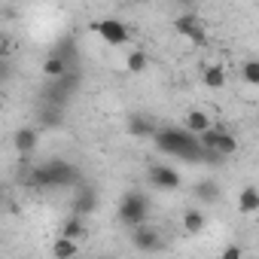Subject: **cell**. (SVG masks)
<instances>
[{
  "instance_id": "cell-19",
  "label": "cell",
  "mask_w": 259,
  "mask_h": 259,
  "mask_svg": "<svg viewBox=\"0 0 259 259\" xmlns=\"http://www.w3.org/2000/svg\"><path fill=\"white\" fill-rule=\"evenodd\" d=\"M204 85H207V89H223V85H226V70H223L220 64L204 67Z\"/></svg>"
},
{
  "instance_id": "cell-14",
  "label": "cell",
  "mask_w": 259,
  "mask_h": 259,
  "mask_svg": "<svg viewBox=\"0 0 259 259\" xmlns=\"http://www.w3.org/2000/svg\"><path fill=\"white\" fill-rule=\"evenodd\" d=\"M213 153L220 156V159H226V156H235L238 153V138L232 135V132H220V141H217V147H213Z\"/></svg>"
},
{
  "instance_id": "cell-20",
  "label": "cell",
  "mask_w": 259,
  "mask_h": 259,
  "mask_svg": "<svg viewBox=\"0 0 259 259\" xmlns=\"http://www.w3.org/2000/svg\"><path fill=\"white\" fill-rule=\"evenodd\" d=\"M52 256H55V259H73V256H76V241L58 238V241L52 244Z\"/></svg>"
},
{
  "instance_id": "cell-1",
  "label": "cell",
  "mask_w": 259,
  "mask_h": 259,
  "mask_svg": "<svg viewBox=\"0 0 259 259\" xmlns=\"http://www.w3.org/2000/svg\"><path fill=\"white\" fill-rule=\"evenodd\" d=\"M156 150L159 153H165V156H174V159H183V162H217L220 156L217 153H207L204 147H201V141L192 135V132H186V128H177V125H165V128H159L156 132Z\"/></svg>"
},
{
  "instance_id": "cell-9",
  "label": "cell",
  "mask_w": 259,
  "mask_h": 259,
  "mask_svg": "<svg viewBox=\"0 0 259 259\" xmlns=\"http://www.w3.org/2000/svg\"><path fill=\"white\" fill-rule=\"evenodd\" d=\"M183 128L198 138V135H204V132H210V128H213V119H210L204 110H189V113H186V125H183Z\"/></svg>"
},
{
  "instance_id": "cell-7",
  "label": "cell",
  "mask_w": 259,
  "mask_h": 259,
  "mask_svg": "<svg viewBox=\"0 0 259 259\" xmlns=\"http://www.w3.org/2000/svg\"><path fill=\"white\" fill-rule=\"evenodd\" d=\"M150 183H153L156 189L171 192V189L180 186V174H177L171 165H153V168H150Z\"/></svg>"
},
{
  "instance_id": "cell-10",
  "label": "cell",
  "mask_w": 259,
  "mask_h": 259,
  "mask_svg": "<svg viewBox=\"0 0 259 259\" xmlns=\"http://www.w3.org/2000/svg\"><path fill=\"white\" fill-rule=\"evenodd\" d=\"M128 132H132V135H138V138H156V132H159V128H156V122L153 119H147V116H128Z\"/></svg>"
},
{
  "instance_id": "cell-8",
  "label": "cell",
  "mask_w": 259,
  "mask_h": 259,
  "mask_svg": "<svg viewBox=\"0 0 259 259\" xmlns=\"http://www.w3.org/2000/svg\"><path fill=\"white\" fill-rule=\"evenodd\" d=\"M43 73L55 82V79H61V76H67L70 73V67H67V55L64 52H52L46 61H43Z\"/></svg>"
},
{
  "instance_id": "cell-11",
  "label": "cell",
  "mask_w": 259,
  "mask_h": 259,
  "mask_svg": "<svg viewBox=\"0 0 259 259\" xmlns=\"http://www.w3.org/2000/svg\"><path fill=\"white\" fill-rule=\"evenodd\" d=\"M95 204H98V195L92 189H79L73 195V217H89L95 210Z\"/></svg>"
},
{
  "instance_id": "cell-15",
  "label": "cell",
  "mask_w": 259,
  "mask_h": 259,
  "mask_svg": "<svg viewBox=\"0 0 259 259\" xmlns=\"http://www.w3.org/2000/svg\"><path fill=\"white\" fill-rule=\"evenodd\" d=\"M34 147H37V132H34V128H19V132H16V150L19 153H34Z\"/></svg>"
},
{
  "instance_id": "cell-6",
  "label": "cell",
  "mask_w": 259,
  "mask_h": 259,
  "mask_svg": "<svg viewBox=\"0 0 259 259\" xmlns=\"http://www.w3.org/2000/svg\"><path fill=\"white\" fill-rule=\"evenodd\" d=\"M174 31L186 40H192L195 46H204V25L195 19V16H180L174 19Z\"/></svg>"
},
{
  "instance_id": "cell-18",
  "label": "cell",
  "mask_w": 259,
  "mask_h": 259,
  "mask_svg": "<svg viewBox=\"0 0 259 259\" xmlns=\"http://www.w3.org/2000/svg\"><path fill=\"white\" fill-rule=\"evenodd\" d=\"M204 226H207V220H204L201 210H186V213H183V229H186L189 235H198Z\"/></svg>"
},
{
  "instance_id": "cell-13",
  "label": "cell",
  "mask_w": 259,
  "mask_h": 259,
  "mask_svg": "<svg viewBox=\"0 0 259 259\" xmlns=\"http://www.w3.org/2000/svg\"><path fill=\"white\" fill-rule=\"evenodd\" d=\"M238 210L241 213H256L259 210V189L256 186H244L238 195Z\"/></svg>"
},
{
  "instance_id": "cell-3",
  "label": "cell",
  "mask_w": 259,
  "mask_h": 259,
  "mask_svg": "<svg viewBox=\"0 0 259 259\" xmlns=\"http://www.w3.org/2000/svg\"><path fill=\"white\" fill-rule=\"evenodd\" d=\"M147 217H150V195H147V192L132 189V192L122 195V201H119V220H122L125 226L138 229V226L147 223Z\"/></svg>"
},
{
  "instance_id": "cell-17",
  "label": "cell",
  "mask_w": 259,
  "mask_h": 259,
  "mask_svg": "<svg viewBox=\"0 0 259 259\" xmlns=\"http://www.w3.org/2000/svg\"><path fill=\"white\" fill-rule=\"evenodd\" d=\"M125 70L128 73H144L147 70V52L144 49H132L125 58Z\"/></svg>"
},
{
  "instance_id": "cell-16",
  "label": "cell",
  "mask_w": 259,
  "mask_h": 259,
  "mask_svg": "<svg viewBox=\"0 0 259 259\" xmlns=\"http://www.w3.org/2000/svg\"><path fill=\"white\" fill-rule=\"evenodd\" d=\"M82 235H85V223H82V217H70V220H64V226H61V238L79 241Z\"/></svg>"
},
{
  "instance_id": "cell-4",
  "label": "cell",
  "mask_w": 259,
  "mask_h": 259,
  "mask_svg": "<svg viewBox=\"0 0 259 259\" xmlns=\"http://www.w3.org/2000/svg\"><path fill=\"white\" fill-rule=\"evenodd\" d=\"M101 37H104V43H110V46H125L128 43V28L119 22V19H101V22H95L92 25Z\"/></svg>"
},
{
  "instance_id": "cell-21",
  "label": "cell",
  "mask_w": 259,
  "mask_h": 259,
  "mask_svg": "<svg viewBox=\"0 0 259 259\" xmlns=\"http://www.w3.org/2000/svg\"><path fill=\"white\" fill-rule=\"evenodd\" d=\"M40 122H43L46 128H58V125H61V107L43 104V107H40Z\"/></svg>"
},
{
  "instance_id": "cell-12",
  "label": "cell",
  "mask_w": 259,
  "mask_h": 259,
  "mask_svg": "<svg viewBox=\"0 0 259 259\" xmlns=\"http://www.w3.org/2000/svg\"><path fill=\"white\" fill-rule=\"evenodd\" d=\"M220 195H223V189H220L217 180H201V183H195V198H198V201L210 204V201H220Z\"/></svg>"
},
{
  "instance_id": "cell-23",
  "label": "cell",
  "mask_w": 259,
  "mask_h": 259,
  "mask_svg": "<svg viewBox=\"0 0 259 259\" xmlns=\"http://www.w3.org/2000/svg\"><path fill=\"white\" fill-rule=\"evenodd\" d=\"M220 259H244V250L238 247V244H229L226 250H223V256Z\"/></svg>"
},
{
  "instance_id": "cell-22",
  "label": "cell",
  "mask_w": 259,
  "mask_h": 259,
  "mask_svg": "<svg viewBox=\"0 0 259 259\" xmlns=\"http://www.w3.org/2000/svg\"><path fill=\"white\" fill-rule=\"evenodd\" d=\"M241 76H244V82H250V85H259V61H244V67H241Z\"/></svg>"
},
{
  "instance_id": "cell-2",
  "label": "cell",
  "mask_w": 259,
  "mask_h": 259,
  "mask_svg": "<svg viewBox=\"0 0 259 259\" xmlns=\"http://www.w3.org/2000/svg\"><path fill=\"white\" fill-rule=\"evenodd\" d=\"M31 180H34L37 186L61 189V186H70V183H76V180H79V174H76V168H73L70 162H64V159H49L46 165L34 168Z\"/></svg>"
},
{
  "instance_id": "cell-5",
  "label": "cell",
  "mask_w": 259,
  "mask_h": 259,
  "mask_svg": "<svg viewBox=\"0 0 259 259\" xmlns=\"http://www.w3.org/2000/svg\"><path fill=\"white\" fill-rule=\"evenodd\" d=\"M132 241H135V247H138L141 253H156V250H162V235H159V229L150 226V223L138 226V229L132 232Z\"/></svg>"
}]
</instances>
